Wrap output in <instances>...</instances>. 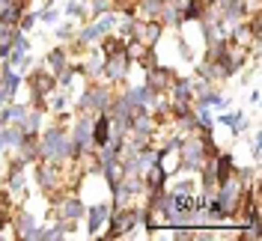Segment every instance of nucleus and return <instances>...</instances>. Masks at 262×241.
Returning a JSON list of instances; mask_svg holds the SVG:
<instances>
[{
    "mask_svg": "<svg viewBox=\"0 0 262 241\" xmlns=\"http://www.w3.org/2000/svg\"><path fill=\"white\" fill-rule=\"evenodd\" d=\"M33 179H36V188H42L45 193L66 191V188H69V182H66V164L36 161V167H33Z\"/></svg>",
    "mask_w": 262,
    "mask_h": 241,
    "instance_id": "4",
    "label": "nucleus"
},
{
    "mask_svg": "<svg viewBox=\"0 0 262 241\" xmlns=\"http://www.w3.org/2000/svg\"><path fill=\"white\" fill-rule=\"evenodd\" d=\"M167 98L170 101H194V78L188 75H176L170 90H167Z\"/></svg>",
    "mask_w": 262,
    "mask_h": 241,
    "instance_id": "11",
    "label": "nucleus"
},
{
    "mask_svg": "<svg viewBox=\"0 0 262 241\" xmlns=\"http://www.w3.org/2000/svg\"><path fill=\"white\" fill-rule=\"evenodd\" d=\"M206 12L203 0H182V24H196Z\"/></svg>",
    "mask_w": 262,
    "mask_h": 241,
    "instance_id": "17",
    "label": "nucleus"
},
{
    "mask_svg": "<svg viewBox=\"0 0 262 241\" xmlns=\"http://www.w3.org/2000/svg\"><path fill=\"white\" fill-rule=\"evenodd\" d=\"M39 161L48 164H69V125L51 122L39 134Z\"/></svg>",
    "mask_w": 262,
    "mask_h": 241,
    "instance_id": "1",
    "label": "nucleus"
},
{
    "mask_svg": "<svg viewBox=\"0 0 262 241\" xmlns=\"http://www.w3.org/2000/svg\"><path fill=\"white\" fill-rule=\"evenodd\" d=\"M122 98L128 101L131 107H149V104L155 101V93L149 90L146 83H140V86H128V90L122 93Z\"/></svg>",
    "mask_w": 262,
    "mask_h": 241,
    "instance_id": "14",
    "label": "nucleus"
},
{
    "mask_svg": "<svg viewBox=\"0 0 262 241\" xmlns=\"http://www.w3.org/2000/svg\"><path fill=\"white\" fill-rule=\"evenodd\" d=\"M66 15L69 18H78V21H90V9H86V0H69L66 3Z\"/></svg>",
    "mask_w": 262,
    "mask_h": 241,
    "instance_id": "18",
    "label": "nucleus"
},
{
    "mask_svg": "<svg viewBox=\"0 0 262 241\" xmlns=\"http://www.w3.org/2000/svg\"><path fill=\"white\" fill-rule=\"evenodd\" d=\"M72 63V51L66 48V45H54V48L48 51V54H45V69H48L51 75H57V72H60V69H66V65Z\"/></svg>",
    "mask_w": 262,
    "mask_h": 241,
    "instance_id": "12",
    "label": "nucleus"
},
{
    "mask_svg": "<svg viewBox=\"0 0 262 241\" xmlns=\"http://www.w3.org/2000/svg\"><path fill=\"white\" fill-rule=\"evenodd\" d=\"M170 193H196V182L194 179H179L170 185Z\"/></svg>",
    "mask_w": 262,
    "mask_h": 241,
    "instance_id": "22",
    "label": "nucleus"
},
{
    "mask_svg": "<svg viewBox=\"0 0 262 241\" xmlns=\"http://www.w3.org/2000/svg\"><path fill=\"white\" fill-rule=\"evenodd\" d=\"M15 0H0V9H6V6H12Z\"/></svg>",
    "mask_w": 262,
    "mask_h": 241,
    "instance_id": "27",
    "label": "nucleus"
},
{
    "mask_svg": "<svg viewBox=\"0 0 262 241\" xmlns=\"http://www.w3.org/2000/svg\"><path fill=\"white\" fill-rule=\"evenodd\" d=\"M212 167H214V176L217 182H224V179L232 176V170H235V158H232V152H224V149H217V155H212Z\"/></svg>",
    "mask_w": 262,
    "mask_h": 241,
    "instance_id": "16",
    "label": "nucleus"
},
{
    "mask_svg": "<svg viewBox=\"0 0 262 241\" xmlns=\"http://www.w3.org/2000/svg\"><path fill=\"white\" fill-rule=\"evenodd\" d=\"M42 119H45V111H39V107L27 104V113L18 119L15 125L24 131V134H39V131H42Z\"/></svg>",
    "mask_w": 262,
    "mask_h": 241,
    "instance_id": "15",
    "label": "nucleus"
},
{
    "mask_svg": "<svg viewBox=\"0 0 262 241\" xmlns=\"http://www.w3.org/2000/svg\"><path fill=\"white\" fill-rule=\"evenodd\" d=\"M39 21H42V24H57V21H60V12L54 9V3H45V6L39 9Z\"/></svg>",
    "mask_w": 262,
    "mask_h": 241,
    "instance_id": "23",
    "label": "nucleus"
},
{
    "mask_svg": "<svg viewBox=\"0 0 262 241\" xmlns=\"http://www.w3.org/2000/svg\"><path fill=\"white\" fill-rule=\"evenodd\" d=\"M173 78H176V72H173L170 65H164V63H158L155 69H149V72H143V83H146L155 96H167Z\"/></svg>",
    "mask_w": 262,
    "mask_h": 241,
    "instance_id": "7",
    "label": "nucleus"
},
{
    "mask_svg": "<svg viewBox=\"0 0 262 241\" xmlns=\"http://www.w3.org/2000/svg\"><path fill=\"white\" fill-rule=\"evenodd\" d=\"M36 24H39V12H27V9H24V12H21V18H18V30H21V33H30Z\"/></svg>",
    "mask_w": 262,
    "mask_h": 241,
    "instance_id": "21",
    "label": "nucleus"
},
{
    "mask_svg": "<svg viewBox=\"0 0 262 241\" xmlns=\"http://www.w3.org/2000/svg\"><path fill=\"white\" fill-rule=\"evenodd\" d=\"M259 152H262V137L256 134V137H253V143H250V155H253L256 164H259Z\"/></svg>",
    "mask_w": 262,
    "mask_h": 241,
    "instance_id": "25",
    "label": "nucleus"
},
{
    "mask_svg": "<svg viewBox=\"0 0 262 241\" xmlns=\"http://www.w3.org/2000/svg\"><path fill=\"white\" fill-rule=\"evenodd\" d=\"M24 185H27V170L24 173H6V188L12 193H24Z\"/></svg>",
    "mask_w": 262,
    "mask_h": 241,
    "instance_id": "20",
    "label": "nucleus"
},
{
    "mask_svg": "<svg viewBox=\"0 0 262 241\" xmlns=\"http://www.w3.org/2000/svg\"><path fill=\"white\" fill-rule=\"evenodd\" d=\"M86 9H90V18L104 15V12H116L114 0H86Z\"/></svg>",
    "mask_w": 262,
    "mask_h": 241,
    "instance_id": "19",
    "label": "nucleus"
},
{
    "mask_svg": "<svg viewBox=\"0 0 262 241\" xmlns=\"http://www.w3.org/2000/svg\"><path fill=\"white\" fill-rule=\"evenodd\" d=\"M54 36H57L60 42H69V39L75 36V21H66V24H60V27L54 30Z\"/></svg>",
    "mask_w": 262,
    "mask_h": 241,
    "instance_id": "24",
    "label": "nucleus"
},
{
    "mask_svg": "<svg viewBox=\"0 0 262 241\" xmlns=\"http://www.w3.org/2000/svg\"><path fill=\"white\" fill-rule=\"evenodd\" d=\"M12 232H15V238H27V241H36V229H39V221H36V214L27 209H18L12 211Z\"/></svg>",
    "mask_w": 262,
    "mask_h": 241,
    "instance_id": "8",
    "label": "nucleus"
},
{
    "mask_svg": "<svg viewBox=\"0 0 262 241\" xmlns=\"http://www.w3.org/2000/svg\"><path fill=\"white\" fill-rule=\"evenodd\" d=\"M131 65H134V60H131L128 51L107 54V57H104V63H101V78L107 80L111 86H119V83H125V80H128Z\"/></svg>",
    "mask_w": 262,
    "mask_h": 241,
    "instance_id": "5",
    "label": "nucleus"
},
{
    "mask_svg": "<svg viewBox=\"0 0 262 241\" xmlns=\"http://www.w3.org/2000/svg\"><path fill=\"white\" fill-rule=\"evenodd\" d=\"M114 86L104 80V83H98V80H90L86 83V90H83L81 96H78V104H75V111L78 113H101L111 107V101H114Z\"/></svg>",
    "mask_w": 262,
    "mask_h": 241,
    "instance_id": "2",
    "label": "nucleus"
},
{
    "mask_svg": "<svg viewBox=\"0 0 262 241\" xmlns=\"http://www.w3.org/2000/svg\"><path fill=\"white\" fill-rule=\"evenodd\" d=\"M179 54H182V60H194V51L188 48V42L182 36H179Z\"/></svg>",
    "mask_w": 262,
    "mask_h": 241,
    "instance_id": "26",
    "label": "nucleus"
},
{
    "mask_svg": "<svg viewBox=\"0 0 262 241\" xmlns=\"http://www.w3.org/2000/svg\"><path fill=\"white\" fill-rule=\"evenodd\" d=\"M140 176H143L146 191H158V188H167V185H170V167H167V164H152V167L143 170Z\"/></svg>",
    "mask_w": 262,
    "mask_h": 241,
    "instance_id": "10",
    "label": "nucleus"
},
{
    "mask_svg": "<svg viewBox=\"0 0 262 241\" xmlns=\"http://www.w3.org/2000/svg\"><path fill=\"white\" fill-rule=\"evenodd\" d=\"M86 235H93L96 238L98 232L104 229L107 224V217H111V203H96V206H86Z\"/></svg>",
    "mask_w": 262,
    "mask_h": 241,
    "instance_id": "9",
    "label": "nucleus"
},
{
    "mask_svg": "<svg viewBox=\"0 0 262 241\" xmlns=\"http://www.w3.org/2000/svg\"><path fill=\"white\" fill-rule=\"evenodd\" d=\"M209 161V152L200 140V134H185L179 146V170L182 173H196Z\"/></svg>",
    "mask_w": 262,
    "mask_h": 241,
    "instance_id": "3",
    "label": "nucleus"
},
{
    "mask_svg": "<svg viewBox=\"0 0 262 241\" xmlns=\"http://www.w3.org/2000/svg\"><path fill=\"white\" fill-rule=\"evenodd\" d=\"M214 122H217V125H227V128L235 134V137H238V134L247 128V116H245L242 111H217Z\"/></svg>",
    "mask_w": 262,
    "mask_h": 241,
    "instance_id": "13",
    "label": "nucleus"
},
{
    "mask_svg": "<svg viewBox=\"0 0 262 241\" xmlns=\"http://www.w3.org/2000/svg\"><path fill=\"white\" fill-rule=\"evenodd\" d=\"M164 27L161 21H134V33H131V45H137V48H158V42H161L164 36Z\"/></svg>",
    "mask_w": 262,
    "mask_h": 241,
    "instance_id": "6",
    "label": "nucleus"
}]
</instances>
